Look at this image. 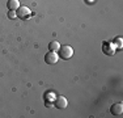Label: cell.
<instances>
[{
    "label": "cell",
    "mask_w": 123,
    "mask_h": 118,
    "mask_svg": "<svg viewBox=\"0 0 123 118\" xmlns=\"http://www.w3.org/2000/svg\"><path fill=\"white\" fill-rule=\"evenodd\" d=\"M8 17H9V19H16V17H17L16 11H9V12H8Z\"/></svg>",
    "instance_id": "cell-11"
},
{
    "label": "cell",
    "mask_w": 123,
    "mask_h": 118,
    "mask_svg": "<svg viewBox=\"0 0 123 118\" xmlns=\"http://www.w3.org/2000/svg\"><path fill=\"white\" fill-rule=\"evenodd\" d=\"M58 55H59V58L64 59V60L71 59L74 57V49L68 45H63V46H60L59 50H58Z\"/></svg>",
    "instance_id": "cell-1"
},
{
    "label": "cell",
    "mask_w": 123,
    "mask_h": 118,
    "mask_svg": "<svg viewBox=\"0 0 123 118\" xmlns=\"http://www.w3.org/2000/svg\"><path fill=\"white\" fill-rule=\"evenodd\" d=\"M7 8L9 11H17L20 8V1H18V0H8Z\"/></svg>",
    "instance_id": "cell-8"
},
{
    "label": "cell",
    "mask_w": 123,
    "mask_h": 118,
    "mask_svg": "<svg viewBox=\"0 0 123 118\" xmlns=\"http://www.w3.org/2000/svg\"><path fill=\"white\" fill-rule=\"evenodd\" d=\"M43 98H45L46 106L50 108V106H52V104H54V100L56 98V93L52 92V91H47V92L45 93V96H43Z\"/></svg>",
    "instance_id": "cell-5"
},
{
    "label": "cell",
    "mask_w": 123,
    "mask_h": 118,
    "mask_svg": "<svg viewBox=\"0 0 123 118\" xmlns=\"http://www.w3.org/2000/svg\"><path fill=\"white\" fill-rule=\"evenodd\" d=\"M60 49V43L58 42V41H51V42L49 43V50L50 51H56Z\"/></svg>",
    "instance_id": "cell-9"
},
{
    "label": "cell",
    "mask_w": 123,
    "mask_h": 118,
    "mask_svg": "<svg viewBox=\"0 0 123 118\" xmlns=\"http://www.w3.org/2000/svg\"><path fill=\"white\" fill-rule=\"evenodd\" d=\"M114 45H115V46H118L119 47V49H122V38L121 37H118V38H115V39H114Z\"/></svg>",
    "instance_id": "cell-10"
},
{
    "label": "cell",
    "mask_w": 123,
    "mask_h": 118,
    "mask_svg": "<svg viewBox=\"0 0 123 118\" xmlns=\"http://www.w3.org/2000/svg\"><path fill=\"white\" fill-rule=\"evenodd\" d=\"M110 113L113 114V116H122V113H123V104L118 102V104L111 105V108H110Z\"/></svg>",
    "instance_id": "cell-7"
},
{
    "label": "cell",
    "mask_w": 123,
    "mask_h": 118,
    "mask_svg": "<svg viewBox=\"0 0 123 118\" xmlns=\"http://www.w3.org/2000/svg\"><path fill=\"white\" fill-rule=\"evenodd\" d=\"M54 106L58 109H66L68 106V101L63 96H56V98L54 100Z\"/></svg>",
    "instance_id": "cell-4"
},
{
    "label": "cell",
    "mask_w": 123,
    "mask_h": 118,
    "mask_svg": "<svg viewBox=\"0 0 123 118\" xmlns=\"http://www.w3.org/2000/svg\"><path fill=\"white\" fill-rule=\"evenodd\" d=\"M16 13H17V17L21 20H28L31 17V11L25 5H20V8L16 11Z\"/></svg>",
    "instance_id": "cell-2"
},
{
    "label": "cell",
    "mask_w": 123,
    "mask_h": 118,
    "mask_svg": "<svg viewBox=\"0 0 123 118\" xmlns=\"http://www.w3.org/2000/svg\"><path fill=\"white\" fill-rule=\"evenodd\" d=\"M58 60H59V55L56 51H49L45 55V62L47 64H56Z\"/></svg>",
    "instance_id": "cell-3"
},
{
    "label": "cell",
    "mask_w": 123,
    "mask_h": 118,
    "mask_svg": "<svg viewBox=\"0 0 123 118\" xmlns=\"http://www.w3.org/2000/svg\"><path fill=\"white\" fill-rule=\"evenodd\" d=\"M102 50H104V52L107 55H114L117 51V46L111 42H105L104 46H102Z\"/></svg>",
    "instance_id": "cell-6"
}]
</instances>
